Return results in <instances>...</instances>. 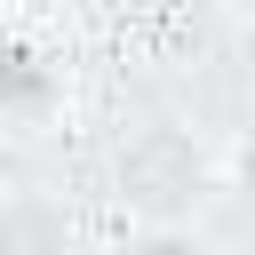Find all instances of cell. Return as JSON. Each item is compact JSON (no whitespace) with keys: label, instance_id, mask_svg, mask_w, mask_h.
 I'll use <instances>...</instances> for the list:
<instances>
[{"label":"cell","instance_id":"cell-3","mask_svg":"<svg viewBox=\"0 0 255 255\" xmlns=\"http://www.w3.org/2000/svg\"><path fill=\"white\" fill-rule=\"evenodd\" d=\"M120 255H199V239H191V223H135V239Z\"/></svg>","mask_w":255,"mask_h":255},{"label":"cell","instance_id":"cell-2","mask_svg":"<svg viewBox=\"0 0 255 255\" xmlns=\"http://www.w3.org/2000/svg\"><path fill=\"white\" fill-rule=\"evenodd\" d=\"M0 255H72V215L48 191H8L0 199Z\"/></svg>","mask_w":255,"mask_h":255},{"label":"cell","instance_id":"cell-1","mask_svg":"<svg viewBox=\"0 0 255 255\" xmlns=\"http://www.w3.org/2000/svg\"><path fill=\"white\" fill-rule=\"evenodd\" d=\"M112 183H120V199L135 207V223H191V215L207 207V191H215V159H207V143H199L191 128L151 120V128H135V135L120 143Z\"/></svg>","mask_w":255,"mask_h":255}]
</instances>
